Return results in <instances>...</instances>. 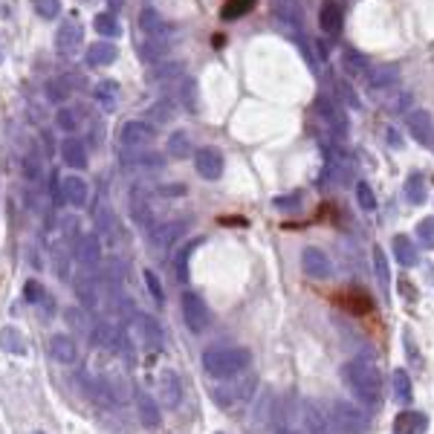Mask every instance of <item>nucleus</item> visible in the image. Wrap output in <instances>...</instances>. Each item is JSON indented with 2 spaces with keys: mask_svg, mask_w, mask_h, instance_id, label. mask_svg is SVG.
I'll return each mask as SVG.
<instances>
[{
  "mask_svg": "<svg viewBox=\"0 0 434 434\" xmlns=\"http://www.w3.org/2000/svg\"><path fill=\"white\" fill-rule=\"evenodd\" d=\"M183 232H186V223H174V226H165V229H160V232H156V244H168V241H174V238H180Z\"/></svg>",
  "mask_w": 434,
  "mask_h": 434,
  "instance_id": "obj_18",
  "label": "nucleus"
},
{
  "mask_svg": "<svg viewBox=\"0 0 434 434\" xmlns=\"http://www.w3.org/2000/svg\"><path fill=\"white\" fill-rule=\"evenodd\" d=\"M0 345H3V347H9V350H17V353L24 350L21 339H17V330H3V336H0Z\"/></svg>",
  "mask_w": 434,
  "mask_h": 434,
  "instance_id": "obj_20",
  "label": "nucleus"
},
{
  "mask_svg": "<svg viewBox=\"0 0 434 434\" xmlns=\"http://www.w3.org/2000/svg\"><path fill=\"white\" fill-rule=\"evenodd\" d=\"M301 269L310 275V278H315V281H324V278H330L333 264H330V258H327V255H324L322 249L307 246V249L301 252Z\"/></svg>",
  "mask_w": 434,
  "mask_h": 434,
  "instance_id": "obj_6",
  "label": "nucleus"
},
{
  "mask_svg": "<svg viewBox=\"0 0 434 434\" xmlns=\"http://www.w3.org/2000/svg\"><path fill=\"white\" fill-rule=\"evenodd\" d=\"M35 434H41V431H35Z\"/></svg>",
  "mask_w": 434,
  "mask_h": 434,
  "instance_id": "obj_27",
  "label": "nucleus"
},
{
  "mask_svg": "<svg viewBox=\"0 0 434 434\" xmlns=\"http://www.w3.org/2000/svg\"><path fill=\"white\" fill-rule=\"evenodd\" d=\"M339 24H342L339 6H336V3H327V6H324V12H322V27H324L327 32H336V29H339Z\"/></svg>",
  "mask_w": 434,
  "mask_h": 434,
  "instance_id": "obj_17",
  "label": "nucleus"
},
{
  "mask_svg": "<svg viewBox=\"0 0 434 434\" xmlns=\"http://www.w3.org/2000/svg\"><path fill=\"white\" fill-rule=\"evenodd\" d=\"M252 6H255V0H226V6H223V17H226V21H234V17L246 15Z\"/></svg>",
  "mask_w": 434,
  "mask_h": 434,
  "instance_id": "obj_15",
  "label": "nucleus"
},
{
  "mask_svg": "<svg viewBox=\"0 0 434 434\" xmlns=\"http://www.w3.org/2000/svg\"><path fill=\"white\" fill-rule=\"evenodd\" d=\"M417 238L426 246H434V217H426V220L417 226Z\"/></svg>",
  "mask_w": 434,
  "mask_h": 434,
  "instance_id": "obj_19",
  "label": "nucleus"
},
{
  "mask_svg": "<svg viewBox=\"0 0 434 434\" xmlns=\"http://www.w3.org/2000/svg\"><path fill=\"white\" fill-rule=\"evenodd\" d=\"M373 272H377V278H380V287H382V292H388V284H391V272H388L385 252H382L380 246L373 249Z\"/></svg>",
  "mask_w": 434,
  "mask_h": 434,
  "instance_id": "obj_12",
  "label": "nucleus"
},
{
  "mask_svg": "<svg viewBox=\"0 0 434 434\" xmlns=\"http://www.w3.org/2000/svg\"><path fill=\"white\" fill-rule=\"evenodd\" d=\"M359 203L365 209H373V197H371V188L368 186H359Z\"/></svg>",
  "mask_w": 434,
  "mask_h": 434,
  "instance_id": "obj_23",
  "label": "nucleus"
},
{
  "mask_svg": "<svg viewBox=\"0 0 434 434\" xmlns=\"http://www.w3.org/2000/svg\"><path fill=\"white\" fill-rule=\"evenodd\" d=\"M188 255H191V246L180 252V258H177V275H180V281H188Z\"/></svg>",
  "mask_w": 434,
  "mask_h": 434,
  "instance_id": "obj_21",
  "label": "nucleus"
},
{
  "mask_svg": "<svg viewBox=\"0 0 434 434\" xmlns=\"http://www.w3.org/2000/svg\"><path fill=\"white\" fill-rule=\"evenodd\" d=\"M140 414H142V423L148 428H156L160 426V411H156V405L148 400V397H140Z\"/></svg>",
  "mask_w": 434,
  "mask_h": 434,
  "instance_id": "obj_16",
  "label": "nucleus"
},
{
  "mask_svg": "<svg viewBox=\"0 0 434 434\" xmlns=\"http://www.w3.org/2000/svg\"><path fill=\"white\" fill-rule=\"evenodd\" d=\"M304 423L310 434H327V423L322 420V414L315 411V405H304Z\"/></svg>",
  "mask_w": 434,
  "mask_h": 434,
  "instance_id": "obj_13",
  "label": "nucleus"
},
{
  "mask_svg": "<svg viewBox=\"0 0 434 434\" xmlns=\"http://www.w3.org/2000/svg\"><path fill=\"white\" fill-rule=\"evenodd\" d=\"M342 380L365 408H377L382 403V373L371 353H362V357L350 359L342 368Z\"/></svg>",
  "mask_w": 434,
  "mask_h": 434,
  "instance_id": "obj_1",
  "label": "nucleus"
},
{
  "mask_svg": "<svg viewBox=\"0 0 434 434\" xmlns=\"http://www.w3.org/2000/svg\"><path fill=\"white\" fill-rule=\"evenodd\" d=\"M145 281H148L151 292L156 295V301H163V290H160V281H156V275H154V272H145Z\"/></svg>",
  "mask_w": 434,
  "mask_h": 434,
  "instance_id": "obj_22",
  "label": "nucleus"
},
{
  "mask_svg": "<svg viewBox=\"0 0 434 434\" xmlns=\"http://www.w3.org/2000/svg\"><path fill=\"white\" fill-rule=\"evenodd\" d=\"M394 400L400 405H408L414 400V388H411V380L405 371H394Z\"/></svg>",
  "mask_w": 434,
  "mask_h": 434,
  "instance_id": "obj_10",
  "label": "nucleus"
},
{
  "mask_svg": "<svg viewBox=\"0 0 434 434\" xmlns=\"http://www.w3.org/2000/svg\"><path fill=\"white\" fill-rule=\"evenodd\" d=\"M426 428H428V420L420 411H403L397 417V431L400 434H426Z\"/></svg>",
  "mask_w": 434,
  "mask_h": 434,
  "instance_id": "obj_8",
  "label": "nucleus"
},
{
  "mask_svg": "<svg viewBox=\"0 0 434 434\" xmlns=\"http://www.w3.org/2000/svg\"><path fill=\"white\" fill-rule=\"evenodd\" d=\"M255 388H258V377L255 373H246V377L241 382H234L232 388H220V391H214V400L220 403L223 408L234 405V403H249L252 400V394Z\"/></svg>",
  "mask_w": 434,
  "mask_h": 434,
  "instance_id": "obj_4",
  "label": "nucleus"
},
{
  "mask_svg": "<svg viewBox=\"0 0 434 434\" xmlns=\"http://www.w3.org/2000/svg\"><path fill=\"white\" fill-rule=\"evenodd\" d=\"M96 258H98V252H96V246H93V244H87V246H84V261H87V264H93Z\"/></svg>",
  "mask_w": 434,
  "mask_h": 434,
  "instance_id": "obj_25",
  "label": "nucleus"
},
{
  "mask_svg": "<svg viewBox=\"0 0 434 434\" xmlns=\"http://www.w3.org/2000/svg\"><path fill=\"white\" fill-rule=\"evenodd\" d=\"M394 255H397V261L403 267H417L420 264V252L405 238V234H397V238H394Z\"/></svg>",
  "mask_w": 434,
  "mask_h": 434,
  "instance_id": "obj_9",
  "label": "nucleus"
},
{
  "mask_svg": "<svg viewBox=\"0 0 434 434\" xmlns=\"http://www.w3.org/2000/svg\"><path fill=\"white\" fill-rule=\"evenodd\" d=\"M203 365L217 380L238 377L241 371L249 368V350H244V347H211V350H206Z\"/></svg>",
  "mask_w": 434,
  "mask_h": 434,
  "instance_id": "obj_2",
  "label": "nucleus"
},
{
  "mask_svg": "<svg viewBox=\"0 0 434 434\" xmlns=\"http://www.w3.org/2000/svg\"><path fill=\"white\" fill-rule=\"evenodd\" d=\"M136 330H140V342L148 350H156L163 345V330L154 319H148V315H140V319H136Z\"/></svg>",
  "mask_w": 434,
  "mask_h": 434,
  "instance_id": "obj_7",
  "label": "nucleus"
},
{
  "mask_svg": "<svg viewBox=\"0 0 434 434\" xmlns=\"http://www.w3.org/2000/svg\"><path fill=\"white\" fill-rule=\"evenodd\" d=\"M183 315H186L188 330H194V333H203L211 324V313L206 310L200 295H194V292H186L183 295Z\"/></svg>",
  "mask_w": 434,
  "mask_h": 434,
  "instance_id": "obj_5",
  "label": "nucleus"
},
{
  "mask_svg": "<svg viewBox=\"0 0 434 434\" xmlns=\"http://www.w3.org/2000/svg\"><path fill=\"white\" fill-rule=\"evenodd\" d=\"M278 434H295V431H292V428H281Z\"/></svg>",
  "mask_w": 434,
  "mask_h": 434,
  "instance_id": "obj_26",
  "label": "nucleus"
},
{
  "mask_svg": "<svg viewBox=\"0 0 434 434\" xmlns=\"http://www.w3.org/2000/svg\"><path fill=\"white\" fill-rule=\"evenodd\" d=\"M163 400H165L168 405H177V403H180V382H177L174 373H165V377H163Z\"/></svg>",
  "mask_w": 434,
  "mask_h": 434,
  "instance_id": "obj_14",
  "label": "nucleus"
},
{
  "mask_svg": "<svg viewBox=\"0 0 434 434\" xmlns=\"http://www.w3.org/2000/svg\"><path fill=\"white\" fill-rule=\"evenodd\" d=\"M27 299H29V301H35V299H41V284H35V281H29V284H27Z\"/></svg>",
  "mask_w": 434,
  "mask_h": 434,
  "instance_id": "obj_24",
  "label": "nucleus"
},
{
  "mask_svg": "<svg viewBox=\"0 0 434 434\" xmlns=\"http://www.w3.org/2000/svg\"><path fill=\"white\" fill-rule=\"evenodd\" d=\"M50 353L58 362H73L75 359V342L70 336H55L50 342Z\"/></svg>",
  "mask_w": 434,
  "mask_h": 434,
  "instance_id": "obj_11",
  "label": "nucleus"
},
{
  "mask_svg": "<svg viewBox=\"0 0 434 434\" xmlns=\"http://www.w3.org/2000/svg\"><path fill=\"white\" fill-rule=\"evenodd\" d=\"M330 426L339 434H368V417L345 400H333L330 403Z\"/></svg>",
  "mask_w": 434,
  "mask_h": 434,
  "instance_id": "obj_3",
  "label": "nucleus"
}]
</instances>
